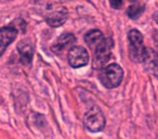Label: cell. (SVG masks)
Here are the masks:
<instances>
[{
  "instance_id": "1",
  "label": "cell",
  "mask_w": 158,
  "mask_h": 139,
  "mask_svg": "<svg viewBox=\"0 0 158 139\" xmlns=\"http://www.w3.org/2000/svg\"><path fill=\"white\" fill-rule=\"evenodd\" d=\"M100 82L105 88L113 89L121 84L123 78V70L119 64L110 63L103 67L100 72Z\"/></svg>"
},
{
  "instance_id": "2",
  "label": "cell",
  "mask_w": 158,
  "mask_h": 139,
  "mask_svg": "<svg viewBox=\"0 0 158 139\" xmlns=\"http://www.w3.org/2000/svg\"><path fill=\"white\" fill-rule=\"evenodd\" d=\"M128 40H129V55L130 59L134 62L144 61L146 54V48L144 47L143 35L138 29H131L128 33Z\"/></svg>"
},
{
  "instance_id": "3",
  "label": "cell",
  "mask_w": 158,
  "mask_h": 139,
  "mask_svg": "<svg viewBox=\"0 0 158 139\" xmlns=\"http://www.w3.org/2000/svg\"><path fill=\"white\" fill-rule=\"evenodd\" d=\"M85 127L91 132H102L105 127L106 119L104 113L98 106H94L87 111L84 117Z\"/></svg>"
},
{
  "instance_id": "4",
  "label": "cell",
  "mask_w": 158,
  "mask_h": 139,
  "mask_svg": "<svg viewBox=\"0 0 158 139\" xmlns=\"http://www.w3.org/2000/svg\"><path fill=\"white\" fill-rule=\"evenodd\" d=\"M89 53L85 47L73 46L68 50V63L72 67L78 68L87 65L89 63Z\"/></svg>"
},
{
  "instance_id": "5",
  "label": "cell",
  "mask_w": 158,
  "mask_h": 139,
  "mask_svg": "<svg viewBox=\"0 0 158 139\" xmlns=\"http://www.w3.org/2000/svg\"><path fill=\"white\" fill-rule=\"evenodd\" d=\"M68 16V12L66 10L65 7H55L51 10L46 11V22L48 23V25H50L51 27H60L66 22Z\"/></svg>"
},
{
  "instance_id": "6",
  "label": "cell",
  "mask_w": 158,
  "mask_h": 139,
  "mask_svg": "<svg viewBox=\"0 0 158 139\" xmlns=\"http://www.w3.org/2000/svg\"><path fill=\"white\" fill-rule=\"evenodd\" d=\"M113 47L112 39H105V41L100 45L94 51V59H93V66L94 67H103L110 58V49Z\"/></svg>"
},
{
  "instance_id": "7",
  "label": "cell",
  "mask_w": 158,
  "mask_h": 139,
  "mask_svg": "<svg viewBox=\"0 0 158 139\" xmlns=\"http://www.w3.org/2000/svg\"><path fill=\"white\" fill-rule=\"evenodd\" d=\"M19 31L13 26H5L0 28V57L5 53L6 49L18 37Z\"/></svg>"
},
{
  "instance_id": "8",
  "label": "cell",
  "mask_w": 158,
  "mask_h": 139,
  "mask_svg": "<svg viewBox=\"0 0 158 139\" xmlns=\"http://www.w3.org/2000/svg\"><path fill=\"white\" fill-rule=\"evenodd\" d=\"M18 50L20 53V59L24 65H28L33 61L34 47L27 39H22L18 44Z\"/></svg>"
},
{
  "instance_id": "9",
  "label": "cell",
  "mask_w": 158,
  "mask_h": 139,
  "mask_svg": "<svg viewBox=\"0 0 158 139\" xmlns=\"http://www.w3.org/2000/svg\"><path fill=\"white\" fill-rule=\"evenodd\" d=\"M145 68L149 71L155 77L158 78V54L151 48H146V54H145L144 61Z\"/></svg>"
},
{
  "instance_id": "10",
  "label": "cell",
  "mask_w": 158,
  "mask_h": 139,
  "mask_svg": "<svg viewBox=\"0 0 158 139\" xmlns=\"http://www.w3.org/2000/svg\"><path fill=\"white\" fill-rule=\"evenodd\" d=\"M106 38L104 37L103 33L99 29H91L85 35V41L87 42L91 50L94 51L100 45H102L105 41Z\"/></svg>"
},
{
  "instance_id": "11",
  "label": "cell",
  "mask_w": 158,
  "mask_h": 139,
  "mask_svg": "<svg viewBox=\"0 0 158 139\" xmlns=\"http://www.w3.org/2000/svg\"><path fill=\"white\" fill-rule=\"evenodd\" d=\"M76 41V37L72 33H64L56 39V41L53 44L52 50L55 53H61L67 47L72 46Z\"/></svg>"
},
{
  "instance_id": "12",
  "label": "cell",
  "mask_w": 158,
  "mask_h": 139,
  "mask_svg": "<svg viewBox=\"0 0 158 139\" xmlns=\"http://www.w3.org/2000/svg\"><path fill=\"white\" fill-rule=\"evenodd\" d=\"M143 12H144V6L140 5H132L127 10L128 16L132 20H136L138 18H140V15H142Z\"/></svg>"
},
{
  "instance_id": "13",
  "label": "cell",
  "mask_w": 158,
  "mask_h": 139,
  "mask_svg": "<svg viewBox=\"0 0 158 139\" xmlns=\"http://www.w3.org/2000/svg\"><path fill=\"white\" fill-rule=\"evenodd\" d=\"M110 5L113 9L119 10V9H121L123 2V0H110Z\"/></svg>"
},
{
  "instance_id": "14",
  "label": "cell",
  "mask_w": 158,
  "mask_h": 139,
  "mask_svg": "<svg viewBox=\"0 0 158 139\" xmlns=\"http://www.w3.org/2000/svg\"><path fill=\"white\" fill-rule=\"evenodd\" d=\"M154 19H155V21L158 23V12H157V13H155V14H154Z\"/></svg>"
},
{
  "instance_id": "15",
  "label": "cell",
  "mask_w": 158,
  "mask_h": 139,
  "mask_svg": "<svg viewBox=\"0 0 158 139\" xmlns=\"http://www.w3.org/2000/svg\"><path fill=\"white\" fill-rule=\"evenodd\" d=\"M130 1H132V2H135L136 0H130Z\"/></svg>"
}]
</instances>
